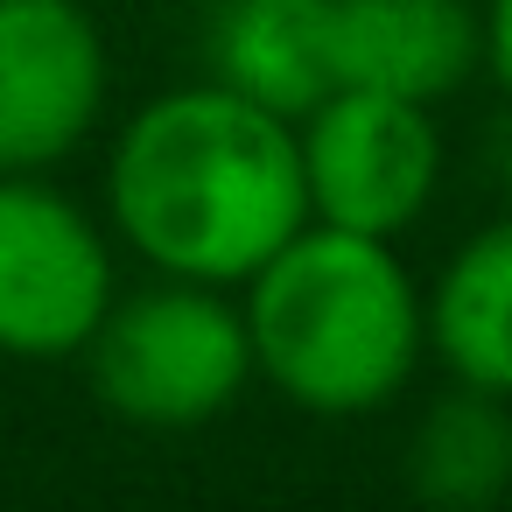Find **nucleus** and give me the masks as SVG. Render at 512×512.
<instances>
[{
  "label": "nucleus",
  "mask_w": 512,
  "mask_h": 512,
  "mask_svg": "<svg viewBox=\"0 0 512 512\" xmlns=\"http://www.w3.org/2000/svg\"><path fill=\"white\" fill-rule=\"evenodd\" d=\"M106 225L155 274L239 288L309 225L295 120L218 78L155 92L113 134Z\"/></svg>",
  "instance_id": "1"
},
{
  "label": "nucleus",
  "mask_w": 512,
  "mask_h": 512,
  "mask_svg": "<svg viewBox=\"0 0 512 512\" xmlns=\"http://www.w3.org/2000/svg\"><path fill=\"white\" fill-rule=\"evenodd\" d=\"M253 379L316 421L386 414L428 358L421 281L400 260V239L302 225L239 281Z\"/></svg>",
  "instance_id": "2"
},
{
  "label": "nucleus",
  "mask_w": 512,
  "mask_h": 512,
  "mask_svg": "<svg viewBox=\"0 0 512 512\" xmlns=\"http://www.w3.org/2000/svg\"><path fill=\"white\" fill-rule=\"evenodd\" d=\"M85 379L99 407L127 428L183 435L239 407L253 386V337L239 288L155 274L106 302L99 330L85 337Z\"/></svg>",
  "instance_id": "3"
},
{
  "label": "nucleus",
  "mask_w": 512,
  "mask_h": 512,
  "mask_svg": "<svg viewBox=\"0 0 512 512\" xmlns=\"http://www.w3.org/2000/svg\"><path fill=\"white\" fill-rule=\"evenodd\" d=\"M120 295V239L36 169H0V358L64 365Z\"/></svg>",
  "instance_id": "4"
},
{
  "label": "nucleus",
  "mask_w": 512,
  "mask_h": 512,
  "mask_svg": "<svg viewBox=\"0 0 512 512\" xmlns=\"http://www.w3.org/2000/svg\"><path fill=\"white\" fill-rule=\"evenodd\" d=\"M302 197L316 225L400 239L428 218L442 190V127L435 106L337 85L295 120Z\"/></svg>",
  "instance_id": "5"
},
{
  "label": "nucleus",
  "mask_w": 512,
  "mask_h": 512,
  "mask_svg": "<svg viewBox=\"0 0 512 512\" xmlns=\"http://www.w3.org/2000/svg\"><path fill=\"white\" fill-rule=\"evenodd\" d=\"M113 99L106 36L85 0H0V169L50 176Z\"/></svg>",
  "instance_id": "6"
},
{
  "label": "nucleus",
  "mask_w": 512,
  "mask_h": 512,
  "mask_svg": "<svg viewBox=\"0 0 512 512\" xmlns=\"http://www.w3.org/2000/svg\"><path fill=\"white\" fill-rule=\"evenodd\" d=\"M330 64L337 85L442 106L484 71V0H330Z\"/></svg>",
  "instance_id": "7"
},
{
  "label": "nucleus",
  "mask_w": 512,
  "mask_h": 512,
  "mask_svg": "<svg viewBox=\"0 0 512 512\" xmlns=\"http://www.w3.org/2000/svg\"><path fill=\"white\" fill-rule=\"evenodd\" d=\"M204 78L281 120H302L323 92H337L330 0H211Z\"/></svg>",
  "instance_id": "8"
},
{
  "label": "nucleus",
  "mask_w": 512,
  "mask_h": 512,
  "mask_svg": "<svg viewBox=\"0 0 512 512\" xmlns=\"http://www.w3.org/2000/svg\"><path fill=\"white\" fill-rule=\"evenodd\" d=\"M428 309V358L484 393L512 400V211L477 225L442 274L421 288Z\"/></svg>",
  "instance_id": "9"
},
{
  "label": "nucleus",
  "mask_w": 512,
  "mask_h": 512,
  "mask_svg": "<svg viewBox=\"0 0 512 512\" xmlns=\"http://www.w3.org/2000/svg\"><path fill=\"white\" fill-rule=\"evenodd\" d=\"M400 484L435 512H491L512 491V400L449 379L407 428Z\"/></svg>",
  "instance_id": "10"
},
{
  "label": "nucleus",
  "mask_w": 512,
  "mask_h": 512,
  "mask_svg": "<svg viewBox=\"0 0 512 512\" xmlns=\"http://www.w3.org/2000/svg\"><path fill=\"white\" fill-rule=\"evenodd\" d=\"M484 78L512 106V0H484Z\"/></svg>",
  "instance_id": "11"
}]
</instances>
